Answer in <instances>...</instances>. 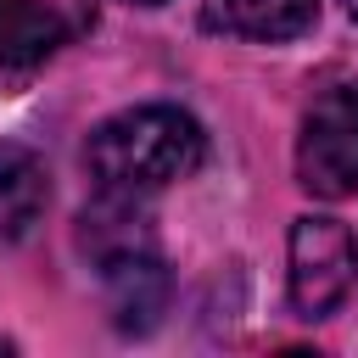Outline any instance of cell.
I'll return each instance as SVG.
<instances>
[{"label":"cell","instance_id":"6da1fadb","mask_svg":"<svg viewBox=\"0 0 358 358\" xmlns=\"http://www.w3.org/2000/svg\"><path fill=\"white\" fill-rule=\"evenodd\" d=\"M201 162H207L201 123L185 106H162V101L106 117L84 145V168L95 190H112V196H151L162 185L190 179Z\"/></svg>","mask_w":358,"mask_h":358},{"label":"cell","instance_id":"7a4b0ae2","mask_svg":"<svg viewBox=\"0 0 358 358\" xmlns=\"http://www.w3.org/2000/svg\"><path fill=\"white\" fill-rule=\"evenodd\" d=\"M285 252H291L285 291H291L296 319H330L358 280V235L330 213H302L291 224Z\"/></svg>","mask_w":358,"mask_h":358},{"label":"cell","instance_id":"3957f363","mask_svg":"<svg viewBox=\"0 0 358 358\" xmlns=\"http://www.w3.org/2000/svg\"><path fill=\"white\" fill-rule=\"evenodd\" d=\"M296 179L308 196L341 201L358 190V84H330L302 112Z\"/></svg>","mask_w":358,"mask_h":358},{"label":"cell","instance_id":"277c9868","mask_svg":"<svg viewBox=\"0 0 358 358\" xmlns=\"http://www.w3.org/2000/svg\"><path fill=\"white\" fill-rule=\"evenodd\" d=\"M101 268V285H106V308H112V324L129 330V336H145L162 313H168V296H173V280L157 257V246H140V252H117Z\"/></svg>","mask_w":358,"mask_h":358},{"label":"cell","instance_id":"5b68a950","mask_svg":"<svg viewBox=\"0 0 358 358\" xmlns=\"http://www.w3.org/2000/svg\"><path fill=\"white\" fill-rule=\"evenodd\" d=\"M313 22H319V0H207L201 6V28L229 39H257V45L302 39Z\"/></svg>","mask_w":358,"mask_h":358},{"label":"cell","instance_id":"8992f818","mask_svg":"<svg viewBox=\"0 0 358 358\" xmlns=\"http://www.w3.org/2000/svg\"><path fill=\"white\" fill-rule=\"evenodd\" d=\"M45 201H50V173H45V162H39L28 145L0 140V241L28 235V229L39 224V213H45Z\"/></svg>","mask_w":358,"mask_h":358},{"label":"cell","instance_id":"52a82bcc","mask_svg":"<svg viewBox=\"0 0 358 358\" xmlns=\"http://www.w3.org/2000/svg\"><path fill=\"white\" fill-rule=\"evenodd\" d=\"M67 39V22L39 0H0V67H39Z\"/></svg>","mask_w":358,"mask_h":358},{"label":"cell","instance_id":"ba28073f","mask_svg":"<svg viewBox=\"0 0 358 358\" xmlns=\"http://www.w3.org/2000/svg\"><path fill=\"white\" fill-rule=\"evenodd\" d=\"M341 11H347V17H352V22H358V0H341Z\"/></svg>","mask_w":358,"mask_h":358},{"label":"cell","instance_id":"9c48e42d","mask_svg":"<svg viewBox=\"0 0 358 358\" xmlns=\"http://www.w3.org/2000/svg\"><path fill=\"white\" fill-rule=\"evenodd\" d=\"M129 6H162V0H129Z\"/></svg>","mask_w":358,"mask_h":358}]
</instances>
